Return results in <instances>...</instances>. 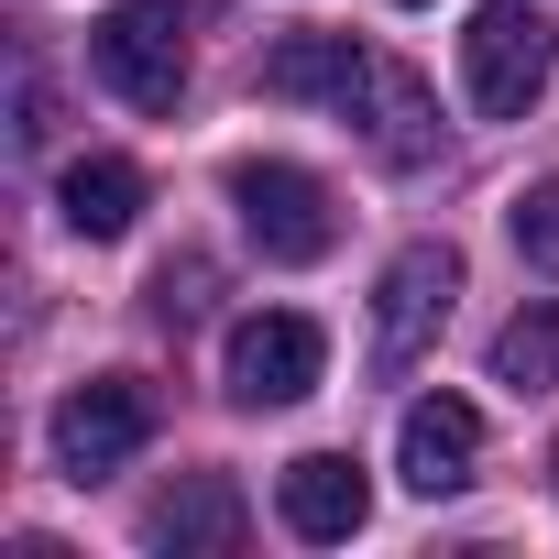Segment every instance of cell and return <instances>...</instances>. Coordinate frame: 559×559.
I'll list each match as a JSON object with an SVG mask.
<instances>
[{
  "mask_svg": "<svg viewBox=\"0 0 559 559\" xmlns=\"http://www.w3.org/2000/svg\"><path fill=\"white\" fill-rule=\"evenodd\" d=\"M472 461H483V417H472L461 395H417L406 428H395V472H406L417 493H461Z\"/></svg>",
  "mask_w": 559,
  "mask_h": 559,
  "instance_id": "10",
  "label": "cell"
},
{
  "mask_svg": "<svg viewBox=\"0 0 559 559\" xmlns=\"http://www.w3.org/2000/svg\"><path fill=\"white\" fill-rule=\"evenodd\" d=\"M241 526H252L241 483H230V472H187L176 493H154L143 548H165V559H230V548H241Z\"/></svg>",
  "mask_w": 559,
  "mask_h": 559,
  "instance_id": "8",
  "label": "cell"
},
{
  "mask_svg": "<svg viewBox=\"0 0 559 559\" xmlns=\"http://www.w3.org/2000/svg\"><path fill=\"white\" fill-rule=\"evenodd\" d=\"M230 209H241V230H252L263 263H319V252L341 241L330 187H319L308 165H286V154H241V165H230Z\"/></svg>",
  "mask_w": 559,
  "mask_h": 559,
  "instance_id": "4",
  "label": "cell"
},
{
  "mask_svg": "<svg viewBox=\"0 0 559 559\" xmlns=\"http://www.w3.org/2000/svg\"><path fill=\"white\" fill-rule=\"evenodd\" d=\"M274 504H286V526H297L308 548H330V537H362L373 483H362V461H352V450H308V461H286Z\"/></svg>",
  "mask_w": 559,
  "mask_h": 559,
  "instance_id": "9",
  "label": "cell"
},
{
  "mask_svg": "<svg viewBox=\"0 0 559 559\" xmlns=\"http://www.w3.org/2000/svg\"><path fill=\"white\" fill-rule=\"evenodd\" d=\"M143 198H154V187H143L132 154H78V165L56 176V209H67L78 241H121V230L143 219Z\"/></svg>",
  "mask_w": 559,
  "mask_h": 559,
  "instance_id": "11",
  "label": "cell"
},
{
  "mask_svg": "<svg viewBox=\"0 0 559 559\" xmlns=\"http://www.w3.org/2000/svg\"><path fill=\"white\" fill-rule=\"evenodd\" d=\"M450 297H461V252H450V241H406V252L384 263V286H373V373H406V362L439 341Z\"/></svg>",
  "mask_w": 559,
  "mask_h": 559,
  "instance_id": "6",
  "label": "cell"
},
{
  "mask_svg": "<svg viewBox=\"0 0 559 559\" xmlns=\"http://www.w3.org/2000/svg\"><path fill=\"white\" fill-rule=\"evenodd\" d=\"M88 78L121 110H176L187 99V34H176V0H121V12L88 23Z\"/></svg>",
  "mask_w": 559,
  "mask_h": 559,
  "instance_id": "3",
  "label": "cell"
},
{
  "mask_svg": "<svg viewBox=\"0 0 559 559\" xmlns=\"http://www.w3.org/2000/svg\"><path fill=\"white\" fill-rule=\"evenodd\" d=\"M263 99H330L384 165H439V143H450L428 78L384 45H352V34H286L263 56Z\"/></svg>",
  "mask_w": 559,
  "mask_h": 559,
  "instance_id": "1",
  "label": "cell"
},
{
  "mask_svg": "<svg viewBox=\"0 0 559 559\" xmlns=\"http://www.w3.org/2000/svg\"><path fill=\"white\" fill-rule=\"evenodd\" d=\"M515 252H526L537 274H559V176H537V187L515 198Z\"/></svg>",
  "mask_w": 559,
  "mask_h": 559,
  "instance_id": "13",
  "label": "cell"
},
{
  "mask_svg": "<svg viewBox=\"0 0 559 559\" xmlns=\"http://www.w3.org/2000/svg\"><path fill=\"white\" fill-rule=\"evenodd\" d=\"M548 67H559V23L526 12V0H483V12L461 23V88H472L483 121H526Z\"/></svg>",
  "mask_w": 559,
  "mask_h": 559,
  "instance_id": "2",
  "label": "cell"
},
{
  "mask_svg": "<svg viewBox=\"0 0 559 559\" xmlns=\"http://www.w3.org/2000/svg\"><path fill=\"white\" fill-rule=\"evenodd\" d=\"M143 439H154V384H143V373H99V384H78V395L56 406V461H67V483L121 472Z\"/></svg>",
  "mask_w": 559,
  "mask_h": 559,
  "instance_id": "7",
  "label": "cell"
},
{
  "mask_svg": "<svg viewBox=\"0 0 559 559\" xmlns=\"http://www.w3.org/2000/svg\"><path fill=\"white\" fill-rule=\"evenodd\" d=\"M319 373H330V330H319V319H297V308L241 319V330H230V352H219L230 406H297V395H319Z\"/></svg>",
  "mask_w": 559,
  "mask_h": 559,
  "instance_id": "5",
  "label": "cell"
},
{
  "mask_svg": "<svg viewBox=\"0 0 559 559\" xmlns=\"http://www.w3.org/2000/svg\"><path fill=\"white\" fill-rule=\"evenodd\" d=\"M493 384L504 395H548L559 384V308H526L493 330Z\"/></svg>",
  "mask_w": 559,
  "mask_h": 559,
  "instance_id": "12",
  "label": "cell"
},
{
  "mask_svg": "<svg viewBox=\"0 0 559 559\" xmlns=\"http://www.w3.org/2000/svg\"><path fill=\"white\" fill-rule=\"evenodd\" d=\"M406 12H417V0H406Z\"/></svg>",
  "mask_w": 559,
  "mask_h": 559,
  "instance_id": "15",
  "label": "cell"
},
{
  "mask_svg": "<svg viewBox=\"0 0 559 559\" xmlns=\"http://www.w3.org/2000/svg\"><path fill=\"white\" fill-rule=\"evenodd\" d=\"M548 472H559V450H548Z\"/></svg>",
  "mask_w": 559,
  "mask_h": 559,
  "instance_id": "14",
  "label": "cell"
}]
</instances>
